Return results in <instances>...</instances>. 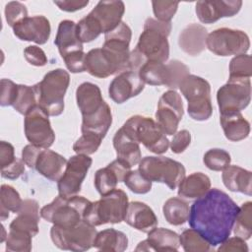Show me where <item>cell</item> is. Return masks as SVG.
Here are the masks:
<instances>
[{
    "label": "cell",
    "mask_w": 252,
    "mask_h": 252,
    "mask_svg": "<svg viewBox=\"0 0 252 252\" xmlns=\"http://www.w3.org/2000/svg\"><path fill=\"white\" fill-rule=\"evenodd\" d=\"M32 236L25 231L9 229L6 238V251L8 252H30Z\"/></svg>",
    "instance_id": "b9f144b4"
},
{
    "label": "cell",
    "mask_w": 252,
    "mask_h": 252,
    "mask_svg": "<svg viewBox=\"0 0 252 252\" xmlns=\"http://www.w3.org/2000/svg\"><path fill=\"white\" fill-rule=\"evenodd\" d=\"M242 6L240 0H214L198 1L195 5V11L198 19L203 24H213L220 18L233 17Z\"/></svg>",
    "instance_id": "ac0fdd59"
},
{
    "label": "cell",
    "mask_w": 252,
    "mask_h": 252,
    "mask_svg": "<svg viewBox=\"0 0 252 252\" xmlns=\"http://www.w3.org/2000/svg\"><path fill=\"white\" fill-rule=\"evenodd\" d=\"M25 172V162L22 158H16L13 162L1 168V176L6 179L15 180Z\"/></svg>",
    "instance_id": "9f6ffc18"
},
{
    "label": "cell",
    "mask_w": 252,
    "mask_h": 252,
    "mask_svg": "<svg viewBox=\"0 0 252 252\" xmlns=\"http://www.w3.org/2000/svg\"><path fill=\"white\" fill-rule=\"evenodd\" d=\"M82 118V133L95 134L102 139L105 137L112 123V113L107 103L94 115Z\"/></svg>",
    "instance_id": "d6a6232c"
},
{
    "label": "cell",
    "mask_w": 252,
    "mask_h": 252,
    "mask_svg": "<svg viewBox=\"0 0 252 252\" xmlns=\"http://www.w3.org/2000/svg\"><path fill=\"white\" fill-rule=\"evenodd\" d=\"M23 200L19 192L11 185L2 184L0 189V219L5 220L9 218V212L18 213Z\"/></svg>",
    "instance_id": "8d00e7d4"
},
{
    "label": "cell",
    "mask_w": 252,
    "mask_h": 252,
    "mask_svg": "<svg viewBox=\"0 0 252 252\" xmlns=\"http://www.w3.org/2000/svg\"><path fill=\"white\" fill-rule=\"evenodd\" d=\"M96 233L95 226L85 220L68 227L53 224L50 229V237L56 247L75 252L87 251L92 248Z\"/></svg>",
    "instance_id": "9c48e42d"
},
{
    "label": "cell",
    "mask_w": 252,
    "mask_h": 252,
    "mask_svg": "<svg viewBox=\"0 0 252 252\" xmlns=\"http://www.w3.org/2000/svg\"><path fill=\"white\" fill-rule=\"evenodd\" d=\"M207 30L200 24L186 26L178 37V44L182 51L191 56H197L206 49Z\"/></svg>",
    "instance_id": "484cf974"
},
{
    "label": "cell",
    "mask_w": 252,
    "mask_h": 252,
    "mask_svg": "<svg viewBox=\"0 0 252 252\" xmlns=\"http://www.w3.org/2000/svg\"><path fill=\"white\" fill-rule=\"evenodd\" d=\"M14 34L21 40L44 44L50 36L51 27L48 19L41 15L27 17L13 28Z\"/></svg>",
    "instance_id": "2e32d148"
},
{
    "label": "cell",
    "mask_w": 252,
    "mask_h": 252,
    "mask_svg": "<svg viewBox=\"0 0 252 252\" xmlns=\"http://www.w3.org/2000/svg\"><path fill=\"white\" fill-rule=\"evenodd\" d=\"M138 164L139 171L146 178L152 182L164 183L170 190L178 187L186 173L181 162L165 157L148 156L141 158Z\"/></svg>",
    "instance_id": "ba28073f"
},
{
    "label": "cell",
    "mask_w": 252,
    "mask_h": 252,
    "mask_svg": "<svg viewBox=\"0 0 252 252\" xmlns=\"http://www.w3.org/2000/svg\"><path fill=\"white\" fill-rule=\"evenodd\" d=\"M92 202L83 196L58 195L51 203L40 209V217L59 226H74L84 220V215Z\"/></svg>",
    "instance_id": "5b68a950"
},
{
    "label": "cell",
    "mask_w": 252,
    "mask_h": 252,
    "mask_svg": "<svg viewBox=\"0 0 252 252\" xmlns=\"http://www.w3.org/2000/svg\"><path fill=\"white\" fill-rule=\"evenodd\" d=\"M42 148L34 146L32 144H29L24 147L22 150V159L24 160L25 164L28 165L30 168H34V164L37 158V156Z\"/></svg>",
    "instance_id": "6f0895ef"
},
{
    "label": "cell",
    "mask_w": 252,
    "mask_h": 252,
    "mask_svg": "<svg viewBox=\"0 0 252 252\" xmlns=\"http://www.w3.org/2000/svg\"><path fill=\"white\" fill-rule=\"evenodd\" d=\"M39 206L33 199L23 200L17 217L11 221L9 229H15L30 233L32 237L38 233Z\"/></svg>",
    "instance_id": "cb8c5ba5"
},
{
    "label": "cell",
    "mask_w": 252,
    "mask_h": 252,
    "mask_svg": "<svg viewBox=\"0 0 252 252\" xmlns=\"http://www.w3.org/2000/svg\"><path fill=\"white\" fill-rule=\"evenodd\" d=\"M49 114L38 104L32 107L24 119L25 136L30 144L48 149L55 141V133L49 121Z\"/></svg>",
    "instance_id": "4fadbf2b"
},
{
    "label": "cell",
    "mask_w": 252,
    "mask_h": 252,
    "mask_svg": "<svg viewBox=\"0 0 252 252\" xmlns=\"http://www.w3.org/2000/svg\"><path fill=\"white\" fill-rule=\"evenodd\" d=\"M249 47V37L240 30L217 29L210 32L206 39V48L219 56L246 54Z\"/></svg>",
    "instance_id": "8fae6325"
},
{
    "label": "cell",
    "mask_w": 252,
    "mask_h": 252,
    "mask_svg": "<svg viewBox=\"0 0 252 252\" xmlns=\"http://www.w3.org/2000/svg\"><path fill=\"white\" fill-rule=\"evenodd\" d=\"M63 60L71 73H82L86 71V53L84 50L68 54Z\"/></svg>",
    "instance_id": "816d5d0a"
},
{
    "label": "cell",
    "mask_w": 252,
    "mask_h": 252,
    "mask_svg": "<svg viewBox=\"0 0 252 252\" xmlns=\"http://www.w3.org/2000/svg\"><path fill=\"white\" fill-rule=\"evenodd\" d=\"M93 246L105 252H123L128 247V237L120 230L106 228L96 233Z\"/></svg>",
    "instance_id": "1f68e13d"
},
{
    "label": "cell",
    "mask_w": 252,
    "mask_h": 252,
    "mask_svg": "<svg viewBox=\"0 0 252 252\" xmlns=\"http://www.w3.org/2000/svg\"><path fill=\"white\" fill-rule=\"evenodd\" d=\"M251 75L252 63L250 55L240 54L230 60L228 78H251Z\"/></svg>",
    "instance_id": "ee69618b"
},
{
    "label": "cell",
    "mask_w": 252,
    "mask_h": 252,
    "mask_svg": "<svg viewBox=\"0 0 252 252\" xmlns=\"http://www.w3.org/2000/svg\"><path fill=\"white\" fill-rule=\"evenodd\" d=\"M220 246L218 248L219 252H248V246L244 239L234 236V237H227L223 242L220 244Z\"/></svg>",
    "instance_id": "11a10c76"
},
{
    "label": "cell",
    "mask_w": 252,
    "mask_h": 252,
    "mask_svg": "<svg viewBox=\"0 0 252 252\" xmlns=\"http://www.w3.org/2000/svg\"><path fill=\"white\" fill-rule=\"evenodd\" d=\"M211 189V180L202 172H194L184 177L178 185V196L186 199H197Z\"/></svg>",
    "instance_id": "4dcf8cb0"
},
{
    "label": "cell",
    "mask_w": 252,
    "mask_h": 252,
    "mask_svg": "<svg viewBox=\"0 0 252 252\" xmlns=\"http://www.w3.org/2000/svg\"><path fill=\"white\" fill-rule=\"evenodd\" d=\"M19 92V85L10 79H1V106H10L14 104Z\"/></svg>",
    "instance_id": "f907efd6"
},
{
    "label": "cell",
    "mask_w": 252,
    "mask_h": 252,
    "mask_svg": "<svg viewBox=\"0 0 252 252\" xmlns=\"http://www.w3.org/2000/svg\"><path fill=\"white\" fill-rule=\"evenodd\" d=\"M141 80L151 86H165L168 83V68L167 64L147 61L138 71Z\"/></svg>",
    "instance_id": "e575fe53"
},
{
    "label": "cell",
    "mask_w": 252,
    "mask_h": 252,
    "mask_svg": "<svg viewBox=\"0 0 252 252\" xmlns=\"http://www.w3.org/2000/svg\"><path fill=\"white\" fill-rule=\"evenodd\" d=\"M183 114L184 108L180 94L174 90L163 93L158 102L156 119L165 135L171 136L176 133Z\"/></svg>",
    "instance_id": "9a60e30c"
},
{
    "label": "cell",
    "mask_w": 252,
    "mask_h": 252,
    "mask_svg": "<svg viewBox=\"0 0 252 252\" xmlns=\"http://www.w3.org/2000/svg\"><path fill=\"white\" fill-rule=\"evenodd\" d=\"M128 196L121 189H114L95 202H92L84 215V220L98 226L105 223H120L128 209Z\"/></svg>",
    "instance_id": "277c9868"
},
{
    "label": "cell",
    "mask_w": 252,
    "mask_h": 252,
    "mask_svg": "<svg viewBox=\"0 0 252 252\" xmlns=\"http://www.w3.org/2000/svg\"><path fill=\"white\" fill-rule=\"evenodd\" d=\"M37 105V96L33 86L19 85V92L13 107L20 114L26 115L32 107Z\"/></svg>",
    "instance_id": "ab89813d"
},
{
    "label": "cell",
    "mask_w": 252,
    "mask_h": 252,
    "mask_svg": "<svg viewBox=\"0 0 252 252\" xmlns=\"http://www.w3.org/2000/svg\"><path fill=\"white\" fill-rule=\"evenodd\" d=\"M15 157V149L12 144L6 141L0 142V166L5 167L11 162L14 161Z\"/></svg>",
    "instance_id": "680465c9"
},
{
    "label": "cell",
    "mask_w": 252,
    "mask_h": 252,
    "mask_svg": "<svg viewBox=\"0 0 252 252\" xmlns=\"http://www.w3.org/2000/svg\"><path fill=\"white\" fill-rule=\"evenodd\" d=\"M102 138L95 134L82 133V136L74 143L73 150L78 155L90 156L98 150Z\"/></svg>",
    "instance_id": "f6af8a7d"
},
{
    "label": "cell",
    "mask_w": 252,
    "mask_h": 252,
    "mask_svg": "<svg viewBox=\"0 0 252 252\" xmlns=\"http://www.w3.org/2000/svg\"><path fill=\"white\" fill-rule=\"evenodd\" d=\"M191 143V134L188 130L183 129L176 132L169 144L172 153L181 154L183 153Z\"/></svg>",
    "instance_id": "db71d44e"
},
{
    "label": "cell",
    "mask_w": 252,
    "mask_h": 252,
    "mask_svg": "<svg viewBox=\"0 0 252 252\" xmlns=\"http://www.w3.org/2000/svg\"><path fill=\"white\" fill-rule=\"evenodd\" d=\"M1 230H2V235H1V239H0V242H4V240L7 238V235L5 233V228L3 225H1Z\"/></svg>",
    "instance_id": "94428289"
},
{
    "label": "cell",
    "mask_w": 252,
    "mask_h": 252,
    "mask_svg": "<svg viewBox=\"0 0 252 252\" xmlns=\"http://www.w3.org/2000/svg\"><path fill=\"white\" fill-rule=\"evenodd\" d=\"M179 3L175 1H152L153 12L157 20L170 22L174 17Z\"/></svg>",
    "instance_id": "c3c4849f"
},
{
    "label": "cell",
    "mask_w": 252,
    "mask_h": 252,
    "mask_svg": "<svg viewBox=\"0 0 252 252\" xmlns=\"http://www.w3.org/2000/svg\"><path fill=\"white\" fill-rule=\"evenodd\" d=\"M77 24L71 20H63L59 23L54 44L62 58L68 54L84 50L83 42L77 34Z\"/></svg>",
    "instance_id": "4316f807"
},
{
    "label": "cell",
    "mask_w": 252,
    "mask_h": 252,
    "mask_svg": "<svg viewBox=\"0 0 252 252\" xmlns=\"http://www.w3.org/2000/svg\"><path fill=\"white\" fill-rule=\"evenodd\" d=\"M165 220L172 225H181L188 220L190 208L187 202L181 198L172 197L167 199L162 207Z\"/></svg>",
    "instance_id": "d590c367"
},
{
    "label": "cell",
    "mask_w": 252,
    "mask_h": 252,
    "mask_svg": "<svg viewBox=\"0 0 252 252\" xmlns=\"http://www.w3.org/2000/svg\"><path fill=\"white\" fill-rule=\"evenodd\" d=\"M129 53H121L106 47L91 49L86 54V71L96 78L129 71Z\"/></svg>",
    "instance_id": "30bf717a"
},
{
    "label": "cell",
    "mask_w": 252,
    "mask_h": 252,
    "mask_svg": "<svg viewBox=\"0 0 252 252\" xmlns=\"http://www.w3.org/2000/svg\"><path fill=\"white\" fill-rule=\"evenodd\" d=\"M93 159L87 155H75L68 160L61 178L57 181L58 195L72 197L81 191V186L92 165Z\"/></svg>",
    "instance_id": "5bb4252c"
},
{
    "label": "cell",
    "mask_w": 252,
    "mask_h": 252,
    "mask_svg": "<svg viewBox=\"0 0 252 252\" xmlns=\"http://www.w3.org/2000/svg\"><path fill=\"white\" fill-rule=\"evenodd\" d=\"M171 22H160L148 18L144 24V31L139 36L135 47L147 61L164 63L169 57V43L167 36L171 32Z\"/></svg>",
    "instance_id": "7a4b0ae2"
},
{
    "label": "cell",
    "mask_w": 252,
    "mask_h": 252,
    "mask_svg": "<svg viewBox=\"0 0 252 252\" xmlns=\"http://www.w3.org/2000/svg\"><path fill=\"white\" fill-rule=\"evenodd\" d=\"M66 164L67 159L60 154L48 149H41L34 168L45 178L51 181H58L65 170Z\"/></svg>",
    "instance_id": "d4e9b609"
},
{
    "label": "cell",
    "mask_w": 252,
    "mask_h": 252,
    "mask_svg": "<svg viewBox=\"0 0 252 252\" xmlns=\"http://www.w3.org/2000/svg\"><path fill=\"white\" fill-rule=\"evenodd\" d=\"M220 122L225 138L231 142H239L249 136L250 123L241 112L220 114Z\"/></svg>",
    "instance_id": "f546056e"
},
{
    "label": "cell",
    "mask_w": 252,
    "mask_h": 252,
    "mask_svg": "<svg viewBox=\"0 0 252 252\" xmlns=\"http://www.w3.org/2000/svg\"><path fill=\"white\" fill-rule=\"evenodd\" d=\"M180 245L186 252H207L214 247L193 228L185 229L180 235Z\"/></svg>",
    "instance_id": "f35d334b"
},
{
    "label": "cell",
    "mask_w": 252,
    "mask_h": 252,
    "mask_svg": "<svg viewBox=\"0 0 252 252\" xmlns=\"http://www.w3.org/2000/svg\"><path fill=\"white\" fill-rule=\"evenodd\" d=\"M125 5L120 0L99 1L90 14L97 21L105 34L114 30L122 21Z\"/></svg>",
    "instance_id": "ffe728a7"
},
{
    "label": "cell",
    "mask_w": 252,
    "mask_h": 252,
    "mask_svg": "<svg viewBox=\"0 0 252 252\" xmlns=\"http://www.w3.org/2000/svg\"><path fill=\"white\" fill-rule=\"evenodd\" d=\"M181 94L188 101L189 116L196 121H206L213 114L211 86L202 77L189 74L179 85Z\"/></svg>",
    "instance_id": "8992f818"
},
{
    "label": "cell",
    "mask_w": 252,
    "mask_h": 252,
    "mask_svg": "<svg viewBox=\"0 0 252 252\" xmlns=\"http://www.w3.org/2000/svg\"><path fill=\"white\" fill-rule=\"evenodd\" d=\"M233 232L235 236H238L244 240H247L252 235V202L247 201L239 207V211L236 215Z\"/></svg>",
    "instance_id": "74e56055"
},
{
    "label": "cell",
    "mask_w": 252,
    "mask_h": 252,
    "mask_svg": "<svg viewBox=\"0 0 252 252\" xmlns=\"http://www.w3.org/2000/svg\"><path fill=\"white\" fill-rule=\"evenodd\" d=\"M203 161L209 169L214 171H222L230 164L231 158L225 150L215 148L210 149L205 153Z\"/></svg>",
    "instance_id": "7bdbcfd3"
},
{
    "label": "cell",
    "mask_w": 252,
    "mask_h": 252,
    "mask_svg": "<svg viewBox=\"0 0 252 252\" xmlns=\"http://www.w3.org/2000/svg\"><path fill=\"white\" fill-rule=\"evenodd\" d=\"M24 56L26 60L32 66L42 67L47 63L45 52L36 45H29L24 49Z\"/></svg>",
    "instance_id": "f5cc1de1"
},
{
    "label": "cell",
    "mask_w": 252,
    "mask_h": 252,
    "mask_svg": "<svg viewBox=\"0 0 252 252\" xmlns=\"http://www.w3.org/2000/svg\"><path fill=\"white\" fill-rule=\"evenodd\" d=\"M28 17L27 7L19 1L8 2L5 6V18L8 25L13 28L17 23Z\"/></svg>",
    "instance_id": "681fc988"
},
{
    "label": "cell",
    "mask_w": 252,
    "mask_h": 252,
    "mask_svg": "<svg viewBox=\"0 0 252 252\" xmlns=\"http://www.w3.org/2000/svg\"><path fill=\"white\" fill-rule=\"evenodd\" d=\"M54 4L58 6V8L62 11L65 12H76L78 10H81L85 8L88 4L89 1L85 0H61V1H54Z\"/></svg>",
    "instance_id": "91938a15"
},
{
    "label": "cell",
    "mask_w": 252,
    "mask_h": 252,
    "mask_svg": "<svg viewBox=\"0 0 252 252\" xmlns=\"http://www.w3.org/2000/svg\"><path fill=\"white\" fill-rule=\"evenodd\" d=\"M145 88V83L139 74L133 71H125L118 74L109 84V97L116 103H123L131 97L137 96Z\"/></svg>",
    "instance_id": "e0dca14e"
},
{
    "label": "cell",
    "mask_w": 252,
    "mask_h": 252,
    "mask_svg": "<svg viewBox=\"0 0 252 252\" xmlns=\"http://www.w3.org/2000/svg\"><path fill=\"white\" fill-rule=\"evenodd\" d=\"M238 211L237 204L225 192L213 188L194 201L188 222L215 247L229 237Z\"/></svg>",
    "instance_id": "6da1fadb"
},
{
    "label": "cell",
    "mask_w": 252,
    "mask_h": 252,
    "mask_svg": "<svg viewBox=\"0 0 252 252\" xmlns=\"http://www.w3.org/2000/svg\"><path fill=\"white\" fill-rule=\"evenodd\" d=\"M221 179L224 186L231 192L252 195V173L238 165H228L222 170Z\"/></svg>",
    "instance_id": "f1b7e54d"
},
{
    "label": "cell",
    "mask_w": 252,
    "mask_h": 252,
    "mask_svg": "<svg viewBox=\"0 0 252 252\" xmlns=\"http://www.w3.org/2000/svg\"><path fill=\"white\" fill-rule=\"evenodd\" d=\"M76 101L82 117L94 115L106 104L98 86L91 82H84L77 88Z\"/></svg>",
    "instance_id": "7402d4cb"
},
{
    "label": "cell",
    "mask_w": 252,
    "mask_h": 252,
    "mask_svg": "<svg viewBox=\"0 0 252 252\" xmlns=\"http://www.w3.org/2000/svg\"><path fill=\"white\" fill-rule=\"evenodd\" d=\"M76 29L78 37L83 43L91 42L98 37L100 33H102L99 24L90 13L79 21Z\"/></svg>",
    "instance_id": "60d3db41"
},
{
    "label": "cell",
    "mask_w": 252,
    "mask_h": 252,
    "mask_svg": "<svg viewBox=\"0 0 252 252\" xmlns=\"http://www.w3.org/2000/svg\"><path fill=\"white\" fill-rule=\"evenodd\" d=\"M124 221L135 229L148 233L158 225V218L152 208L140 201L128 204Z\"/></svg>",
    "instance_id": "603a6c76"
},
{
    "label": "cell",
    "mask_w": 252,
    "mask_h": 252,
    "mask_svg": "<svg viewBox=\"0 0 252 252\" xmlns=\"http://www.w3.org/2000/svg\"><path fill=\"white\" fill-rule=\"evenodd\" d=\"M139 144H143L150 152L160 155L166 153L169 141L157 121L143 115L131 116L122 126Z\"/></svg>",
    "instance_id": "52a82bcc"
},
{
    "label": "cell",
    "mask_w": 252,
    "mask_h": 252,
    "mask_svg": "<svg viewBox=\"0 0 252 252\" xmlns=\"http://www.w3.org/2000/svg\"><path fill=\"white\" fill-rule=\"evenodd\" d=\"M251 100L250 78H228L226 84L217 92L220 113L241 112Z\"/></svg>",
    "instance_id": "7c38bea8"
},
{
    "label": "cell",
    "mask_w": 252,
    "mask_h": 252,
    "mask_svg": "<svg viewBox=\"0 0 252 252\" xmlns=\"http://www.w3.org/2000/svg\"><path fill=\"white\" fill-rule=\"evenodd\" d=\"M131 37V29L126 23L121 22L114 30L104 34V43L102 46L117 52L129 53Z\"/></svg>",
    "instance_id": "836d02e7"
},
{
    "label": "cell",
    "mask_w": 252,
    "mask_h": 252,
    "mask_svg": "<svg viewBox=\"0 0 252 252\" xmlns=\"http://www.w3.org/2000/svg\"><path fill=\"white\" fill-rule=\"evenodd\" d=\"M130 170L131 167L118 158L111 161L105 167L99 168L94 173V180L96 191L101 196L113 191L118 183L124 181L126 174Z\"/></svg>",
    "instance_id": "d6986e66"
},
{
    "label": "cell",
    "mask_w": 252,
    "mask_h": 252,
    "mask_svg": "<svg viewBox=\"0 0 252 252\" xmlns=\"http://www.w3.org/2000/svg\"><path fill=\"white\" fill-rule=\"evenodd\" d=\"M180 246V237L173 230L155 227L148 232V238L141 241L136 251H177Z\"/></svg>",
    "instance_id": "44dd1931"
},
{
    "label": "cell",
    "mask_w": 252,
    "mask_h": 252,
    "mask_svg": "<svg viewBox=\"0 0 252 252\" xmlns=\"http://www.w3.org/2000/svg\"><path fill=\"white\" fill-rule=\"evenodd\" d=\"M168 68V83L166 87L171 90L179 88V85L183 79L188 76L190 73L188 66L179 60H171L167 63Z\"/></svg>",
    "instance_id": "7dc6e473"
},
{
    "label": "cell",
    "mask_w": 252,
    "mask_h": 252,
    "mask_svg": "<svg viewBox=\"0 0 252 252\" xmlns=\"http://www.w3.org/2000/svg\"><path fill=\"white\" fill-rule=\"evenodd\" d=\"M70 84V75L64 69L58 68L47 72L43 79L33 85L37 104L49 116H58L64 110V97Z\"/></svg>",
    "instance_id": "3957f363"
},
{
    "label": "cell",
    "mask_w": 252,
    "mask_h": 252,
    "mask_svg": "<svg viewBox=\"0 0 252 252\" xmlns=\"http://www.w3.org/2000/svg\"><path fill=\"white\" fill-rule=\"evenodd\" d=\"M113 147L117 158L128 164L130 167L140 162L142 154L139 143L134 140L123 127L116 131L113 137Z\"/></svg>",
    "instance_id": "83f0119b"
},
{
    "label": "cell",
    "mask_w": 252,
    "mask_h": 252,
    "mask_svg": "<svg viewBox=\"0 0 252 252\" xmlns=\"http://www.w3.org/2000/svg\"><path fill=\"white\" fill-rule=\"evenodd\" d=\"M123 182L135 194H146L152 189V181L146 178L139 169L130 170L126 174Z\"/></svg>",
    "instance_id": "bcb514c9"
}]
</instances>
